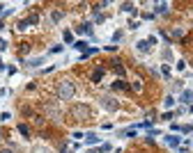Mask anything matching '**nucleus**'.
Masks as SVG:
<instances>
[{
  "instance_id": "obj_10",
  "label": "nucleus",
  "mask_w": 193,
  "mask_h": 153,
  "mask_svg": "<svg viewBox=\"0 0 193 153\" xmlns=\"http://www.w3.org/2000/svg\"><path fill=\"white\" fill-rule=\"evenodd\" d=\"M168 12V5L163 2V5H156V14H166Z\"/></svg>"
},
{
  "instance_id": "obj_4",
  "label": "nucleus",
  "mask_w": 193,
  "mask_h": 153,
  "mask_svg": "<svg viewBox=\"0 0 193 153\" xmlns=\"http://www.w3.org/2000/svg\"><path fill=\"white\" fill-rule=\"evenodd\" d=\"M136 48H138V51H143V53H147V51H149V41H138V43H136Z\"/></svg>"
},
{
  "instance_id": "obj_16",
  "label": "nucleus",
  "mask_w": 193,
  "mask_h": 153,
  "mask_svg": "<svg viewBox=\"0 0 193 153\" xmlns=\"http://www.w3.org/2000/svg\"><path fill=\"white\" fill-rule=\"evenodd\" d=\"M0 30H2V23H0Z\"/></svg>"
},
{
  "instance_id": "obj_11",
  "label": "nucleus",
  "mask_w": 193,
  "mask_h": 153,
  "mask_svg": "<svg viewBox=\"0 0 193 153\" xmlns=\"http://www.w3.org/2000/svg\"><path fill=\"white\" fill-rule=\"evenodd\" d=\"M163 105H166V108H173V105H175V98H173V96H168L166 101H163Z\"/></svg>"
},
{
  "instance_id": "obj_6",
  "label": "nucleus",
  "mask_w": 193,
  "mask_h": 153,
  "mask_svg": "<svg viewBox=\"0 0 193 153\" xmlns=\"http://www.w3.org/2000/svg\"><path fill=\"white\" fill-rule=\"evenodd\" d=\"M18 133H21V135H26V137H30V128H28L26 123H18Z\"/></svg>"
},
{
  "instance_id": "obj_14",
  "label": "nucleus",
  "mask_w": 193,
  "mask_h": 153,
  "mask_svg": "<svg viewBox=\"0 0 193 153\" xmlns=\"http://www.w3.org/2000/svg\"><path fill=\"white\" fill-rule=\"evenodd\" d=\"M0 153H14V151H9V149H2V151H0Z\"/></svg>"
},
{
  "instance_id": "obj_1",
  "label": "nucleus",
  "mask_w": 193,
  "mask_h": 153,
  "mask_svg": "<svg viewBox=\"0 0 193 153\" xmlns=\"http://www.w3.org/2000/svg\"><path fill=\"white\" fill-rule=\"evenodd\" d=\"M58 96H60L62 101H71V96H74V82L71 80H60V87H58Z\"/></svg>"
},
{
  "instance_id": "obj_9",
  "label": "nucleus",
  "mask_w": 193,
  "mask_h": 153,
  "mask_svg": "<svg viewBox=\"0 0 193 153\" xmlns=\"http://www.w3.org/2000/svg\"><path fill=\"white\" fill-rule=\"evenodd\" d=\"M168 144H170V146H177V144H179V137L170 135V137H168Z\"/></svg>"
},
{
  "instance_id": "obj_15",
  "label": "nucleus",
  "mask_w": 193,
  "mask_h": 153,
  "mask_svg": "<svg viewBox=\"0 0 193 153\" xmlns=\"http://www.w3.org/2000/svg\"><path fill=\"white\" fill-rule=\"evenodd\" d=\"M2 9H5V7H2V5H0V14H2Z\"/></svg>"
},
{
  "instance_id": "obj_7",
  "label": "nucleus",
  "mask_w": 193,
  "mask_h": 153,
  "mask_svg": "<svg viewBox=\"0 0 193 153\" xmlns=\"http://www.w3.org/2000/svg\"><path fill=\"white\" fill-rule=\"evenodd\" d=\"M85 142H88V144H96V142H99V137L90 133V135H85Z\"/></svg>"
},
{
  "instance_id": "obj_5",
  "label": "nucleus",
  "mask_w": 193,
  "mask_h": 153,
  "mask_svg": "<svg viewBox=\"0 0 193 153\" xmlns=\"http://www.w3.org/2000/svg\"><path fill=\"white\" fill-rule=\"evenodd\" d=\"M182 103H193V92H184L182 94Z\"/></svg>"
},
{
  "instance_id": "obj_13",
  "label": "nucleus",
  "mask_w": 193,
  "mask_h": 153,
  "mask_svg": "<svg viewBox=\"0 0 193 153\" xmlns=\"http://www.w3.org/2000/svg\"><path fill=\"white\" fill-rule=\"evenodd\" d=\"M133 89H136V92H140V89H143V80H136V82H133Z\"/></svg>"
},
{
  "instance_id": "obj_8",
  "label": "nucleus",
  "mask_w": 193,
  "mask_h": 153,
  "mask_svg": "<svg viewBox=\"0 0 193 153\" xmlns=\"http://www.w3.org/2000/svg\"><path fill=\"white\" fill-rule=\"evenodd\" d=\"M115 89H126V87H129V85H126V82H124V80H115Z\"/></svg>"
},
{
  "instance_id": "obj_12",
  "label": "nucleus",
  "mask_w": 193,
  "mask_h": 153,
  "mask_svg": "<svg viewBox=\"0 0 193 153\" xmlns=\"http://www.w3.org/2000/svg\"><path fill=\"white\" fill-rule=\"evenodd\" d=\"M76 48H78V51H83V53H85V48H88V43H85V41H78V43H76Z\"/></svg>"
},
{
  "instance_id": "obj_2",
  "label": "nucleus",
  "mask_w": 193,
  "mask_h": 153,
  "mask_svg": "<svg viewBox=\"0 0 193 153\" xmlns=\"http://www.w3.org/2000/svg\"><path fill=\"white\" fill-rule=\"evenodd\" d=\"M101 105H104L106 110L115 112L117 108H120V103H115V98H110V96H106V98H101Z\"/></svg>"
},
{
  "instance_id": "obj_3",
  "label": "nucleus",
  "mask_w": 193,
  "mask_h": 153,
  "mask_svg": "<svg viewBox=\"0 0 193 153\" xmlns=\"http://www.w3.org/2000/svg\"><path fill=\"white\" fill-rule=\"evenodd\" d=\"M104 73H106V69H104V66H96V69H94V73H92V82H99V80L104 78Z\"/></svg>"
}]
</instances>
